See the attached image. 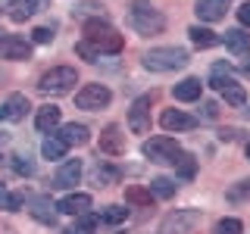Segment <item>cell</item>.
I'll return each mask as SVG.
<instances>
[{
  "label": "cell",
  "mask_w": 250,
  "mask_h": 234,
  "mask_svg": "<svg viewBox=\"0 0 250 234\" xmlns=\"http://www.w3.org/2000/svg\"><path fill=\"white\" fill-rule=\"evenodd\" d=\"M128 25L138 31V35H163L166 28V16H163L150 0H131L128 6Z\"/></svg>",
  "instance_id": "cell-1"
},
{
  "label": "cell",
  "mask_w": 250,
  "mask_h": 234,
  "mask_svg": "<svg viewBox=\"0 0 250 234\" xmlns=\"http://www.w3.org/2000/svg\"><path fill=\"white\" fill-rule=\"evenodd\" d=\"M84 41L97 53H119L125 47V38L109 25L106 19H88L84 22Z\"/></svg>",
  "instance_id": "cell-2"
},
{
  "label": "cell",
  "mask_w": 250,
  "mask_h": 234,
  "mask_svg": "<svg viewBox=\"0 0 250 234\" xmlns=\"http://www.w3.org/2000/svg\"><path fill=\"white\" fill-rule=\"evenodd\" d=\"M209 88H216L219 94H222V100L229 106H247V91L231 78V66H229V62H216V66H213Z\"/></svg>",
  "instance_id": "cell-3"
},
{
  "label": "cell",
  "mask_w": 250,
  "mask_h": 234,
  "mask_svg": "<svg viewBox=\"0 0 250 234\" xmlns=\"http://www.w3.org/2000/svg\"><path fill=\"white\" fill-rule=\"evenodd\" d=\"M188 66V50L182 47H153L144 53V69L150 72H175Z\"/></svg>",
  "instance_id": "cell-4"
},
{
  "label": "cell",
  "mask_w": 250,
  "mask_h": 234,
  "mask_svg": "<svg viewBox=\"0 0 250 234\" xmlns=\"http://www.w3.org/2000/svg\"><path fill=\"white\" fill-rule=\"evenodd\" d=\"M78 84V72L72 66H57L50 69V72H44L38 78V91L41 94H53V97H60V94H69Z\"/></svg>",
  "instance_id": "cell-5"
},
{
  "label": "cell",
  "mask_w": 250,
  "mask_h": 234,
  "mask_svg": "<svg viewBox=\"0 0 250 234\" xmlns=\"http://www.w3.org/2000/svg\"><path fill=\"white\" fill-rule=\"evenodd\" d=\"M144 156L150 162H175V156L182 153V147H178V140L175 137H169V135H160V137H150V140H144Z\"/></svg>",
  "instance_id": "cell-6"
},
{
  "label": "cell",
  "mask_w": 250,
  "mask_h": 234,
  "mask_svg": "<svg viewBox=\"0 0 250 234\" xmlns=\"http://www.w3.org/2000/svg\"><path fill=\"white\" fill-rule=\"evenodd\" d=\"M109 100H113V94H109L106 84H84V88L75 94V106L88 109V113H94V109H106Z\"/></svg>",
  "instance_id": "cell-7"
},
{
  "label": "cell",
  "mask_w": 250,
  "mask_h": 234,
  "mask_svg": "<svg viewBox=\"0 0 250 234\" xmlns=\"http://www.w3.org/2000/svg\"><path fill=\"white\" fill-rule=\"evenodd\" d=\"M197 222H200V213H197V209H175L172 215H166L160 234H188Z\"/></svg>",
  "instance_id": "cell-8"
},
{
  "label": "cell",
  "mask_w": 250,
  "mask_h": 234,
  "mask_svg": "<svg viewBox=\"0 0 250 234\" xmlns=\"http://www.w3.org/2000/svg\"><path fill=\"white\" fill-rule=\"evenodd\" d=\"M128 128L135 131V135H147V131H150V94H144V97H138L135 103H131Z\"/></svg>",
  "instance_id": "cell-9"
},
{
  "label": "cell",
  "mask_w": 250,
  "mask_h": 234,
  "mask_svg": "<svg viewBox=\"0 0 250 234\" xmlns=\"http://www.w3.org/2000/svg\"><path fill=\"white\" fill-rule=\"evenodd\" d=\"M160 125L166 131H191V128H197V119L194 116H188L182 113V109H163V116H160Z\"/></svg>",
  "instance_id": "cell-10"
},
{
  "label": "cell",
  "mask_w": 250,
  "mask_h": 234,
  "mask_svg": "<svg viewBox=\"0 0 250 234\" xmlns=\"http://www.w3.org/2000/svg\"><path fill=\"white\" fill-rule=\"evenodd\" d=\"M0 57L3 59H28L31 57V44L22 35H6L0 41Z\"/></svg>",
  "instance_id": "cell-11"
},
{
  "label": "cell",
  "mask_w": 250,
  "mask_h": 234,
  "mask_svg": "<svg viewBox=\"0 0 250 234\" xmlns=\"http://www.w3.org/2000/svg\"><path fill=\"white\" fill-rule=\"evenodd\" d=\"M100 153H109V156H122L125 153V135L119 125H106L100 131Z\"/></svg>",
  "instance_id": "cell-12"
},
{
  "label": "cell",
  "mask_w": 250,
  "mask_h": 234,
  "mask_svg": "<svg viewBox=\"0 0 250 234\" xmlns=\"http://www.w3.org/2000/svg\"><path fill=\"white\" fill-rule=\"evenodd\" d=\"M0 6L13 22H25L38 13V0H0Z\"/></svg>",
  "instance_id": "cell-13"
},
{
  "label": "cell",
  "mask_w": 250,
  "mask_h": 234,
  "mask_svg": "<svg viewBox=\"0 0 250 234\" xmlns=\"http://www.w3.org/2000/svg\"><path fill=\"white\" fill-rule=\"evenodd\" d=\"M88 209H91V194H82V191L66 194V197L57 203V213H66V215H82V213H88Z\"/></svg>",
  "instance_id": "cell-14"
},
{
  "label": "cell",
  "mask_w": 250,
  "mask_h": 234,
  "mask_svg": "<svg viewBox=\"0 0 250 234\" xmlns=\"http://www.w3.org/2000/svg\"><path fill=\"white\" fill-rule=\"evenodd\" d=\"M225 10H229V0H200V3L194 6V13H197L200 22H219V19H225Z\"/></svg>",
  "instance_id": "cell-15"
},
{
  "label": "cell",
  "mask_w": 250,
  "mask_h": 234,
  "mask_svg": "<svg viewBox=\"0 0 250 234\" xmlns=\"http://www.w3.org/2000/svg\"><path fill=\"white\" fill-rule=\"evenodd\" d=\"M78 178H82V162L78 159H66L53 175V187H75Z\"/></svg>",
  "instance_id": "cell-16"
},
{
  "label": "cell",
  "mask_w": 250,
  "mask_h": 234,
  "mask_svg": "<svg viewBox=\"0 0 250 234\" xmlns=\"http://www.w3.org/2000/svg\"><path fill=\"white\" fill-rule=\"evenodd\" d=\"M28 109L31 106H28V97H25V94H10V97H6V103H3V119L22 122Z\"/></svg>",
  "instance_id": "cell-17"
},
{
  "label": "cell",
  "mask_w": 250,
  "mask_h": 234,
  "mask_svg": "<svg viewBox=\"0 0 250 234\" xmlns=\"http://www.w3.org/2000/svg\"><path fill=\"white\" fill-rule=\"evenodd\" d=\"M200 94H203V84H200V78H182V81L172 88V97L175 100H182V103H191V100H200Z\"/></svg>",
  "instance_id": "cell-18"
},
{
  "label": "cell",
  "mask_w": 250,
  "mask_h": 234,
  "mask_svg": "<svg viewBox=\"0 0 250 234\" xmlns=\"http://www.w3.org/2000/svg\"><path fill=\"white\" fill-rule=\"evenodd\" d=\"M57 137H60L66 147H84V144L91 140V131L84 128V125H75V122H72V125H62Z\"/></svg>",
  "instance_id": "cell-19"
},
{
  "label": "cell",
  "mask_w": 250,
  "mask_h": 234,
  "mask_svg": "<svg viewBox=\"0 0 250 234\" xmlns=\"http://www.w3.org/2000/svg\"><path fill=\"white\" fill-rule=\"evenodd\" d=\"M28 213L38 218V222H44V225H53L57 222V206L50 203V197H31V203H28Z\"/></svg>",
  "instance_id": "cell-20"
},
{
  "label": "cell",
  "mask_w": 250,
  "mask_h": 234,
  "mask_svg": "<svg viewBox=\"0 0 250 234\" xmlns=\"http://www.w3.org/2000/svg\"><path fill=\"white\" fill-rule=\"evenodd\" d=\"M60 119H62V109L50 103V106H41V109H38V116H35V125H38V131H44V135H47V131L53 135V128L60 125Z\"/></svg>",
  "instance_id": "cell-21"
},
{
  "label": "cell",
  "mask_w": 250,
  "mask_h": 234,
  "mask_svg": "<svg viewBox=\"0 0 250 234\" xmlns=\"http://www.w3.org/2000/svg\"><path fill=\"white\" fill-rule=\"evenodd\" d=\"M219 41H225V47H229L231 53H250V35L244 28H229L225 31V38H219Z\"/></svg>",
  "instance_id": "cell-22"
},
{
  "label": "cell",
  "mask_w": 250,
  "mask_h": 234,
  "mask_svg": "<svg viewBox=\"0 0 250 234\" xmlns=\"http://www.w3.org/2000/svg\"><path fill=\"white\" fill-rule=\"evenodd\" d=\"M188 35H191V44L197 47V50H209V47L219 44V35H216V31H209V28H203V25H191V28H188Z\"/></svg>",
  "instance_id": "cell-23"
},
{
  "label": "cell",
  "mask_w": 250,
  "mask_h": 234,
  "mask_svg": "<svg viewBox=\"0 0 250 234\" xmlns=\"http://www.w3.org/2000/svg\"><path fill=\"white\" fill-rule=\"evenodd\" d=\"M153 194H150V187H128V191H125V203H128V206H141V209H153Z\"/></svg>",
  "instance_id": "cell-24"
},
{
  "label": "cell",
  "mask_w": 250,
  "mask_h": 234,
  "mask_svg": "<svg viewBox=\"0 0 250 234\" xmlns=\"http://www.w3.org/2000/svg\"><path fill=\"white\" fill-rule=\"evenodd\" d=\"M91 178H94V184H97V187H109V184H119L122 172L116 169V166H97Z\"/></svg>",
  "instance_id": "cell-25"
},
{
  "label": "cell",
  "mask_w": 250,
  "mask_h": 234,
  "mask_svg": "<svg viewBox=\"0 0 250 234\" xmlns=\"http://www.w3.org/2000/svg\"><path fill=\"white\" fill-rule=\"evenodd\" d=\"M78 19H106V6L104 3H94V0H84V3H78V10H75Z\"/></svg>",
  "instance_id": "cell-26"
},
{
  "label": "cell",
  "mask_w": 250,
  "mask_h": 234,
  "mask_svg": "<svg viewBox=\"0 0 250 234\" xmlns=\"http://www.w3.org/2000/svg\"><path fill=\"white\" fill-rule=\"evenodd\" d=\"M66 150H69V147L62 144V140H60L57 135H50V137H47L44 144H41V153H44V159H62V156H66Z\"/></svg>",
  "instance_id": "cell-27"
},
{
  "label": "cell",
  "mask_w": 250,
  "mask_h": 234,
  "mask_svg": "<svg viewBox=\"0 0 250 234\" xmlns=\"http://www.w3.org/2000/svg\"><path fill=\"white\" fill-rule=\"evenodd\" d=\"M175 181L172 178H153L150 181V194L153 197H160V200H169V197H175Z\"/></svg>",
  "instance_id": "cell-28"
},
{
  "label": "cell",
  "mask_w": 250,
  "mask_h": 234,
  "mask_svg": "<svg viewBox=\"0 0 250 234\" xmlns=\"http://www.w3.org/2000/svg\"><path fill=\"white\" fill-rule=\"evenodd\" d=\"M172 166L178 169V175H182V178H194V172H197V159H194L191 153H178Z\"/></svg>",
  "instance_id": "cell-29"
},
{
  "label": "cell",
  "mask_w": 250,
  "mask_h": 234,
  "mask_svg": "<svg viewBox=\"0 0 250 234\" xmlns=\"http://www.w3.org/2000/svg\"><path fill=\"white\" fill-rule=\"evenodd\" d=\"M97 218H100V222H106V225H119V222L128 218V209H125V206H106Z\"/></svg>",
  "instance_id": "cell-30"
},
{
  "label": "cell",
  "mask_w": 250,
  "mask_h": 234,
  "mask_svg": "<svg viewBox=\"0 0 250 234\" xmlns=\"http://www.w3.org/2000/svg\"><path fill=\"white\" fill-rule=\"evenodd\" d=\"M216 234H244V225H241V218H219Z\"/></svg>",
  "instance_id": "cell-31"
},
{
  "label": "cell",
  "mask_w": 250,
  "mask_h": 234,
  "mask_svg": "<svg viewBox=\"0 0 250 234\" xmlns=\"http://www.w3.org/2000/svg\"><path fill=\"white\" fill-rule=\"evenodd\" d=\"M97 222H100V218H97V215H91V213H82V215H75V228H82L84 234H91L94 228H97Z\"/></svg>",
  "instance_id": "cell-32"
},
{
  "label": "cell",
  "mask_w": 250,
  "mask_h": 234,
  "mask_svg": "<svg viewBox=\"0 0 250 234\" xmlns=\"http://www.w3.org/2000/svg\"><path fill=\"white\" fill-rule=\"evenodd\" d=\"M75 53H78L82 59H88V62H97V59H100V53L94 50L88 41H78V44H75Z\"/></svg>",
  "instance_id": "cell-33"
},
{
  "label": "cell",
  "mask_w": 250,
  "mask_h": 234,
  "mask_svg": "<svg viewBox=\"0 0 250 234\" xmlns=\"http://www.w3.org/2000/svg\"><path fill=\"white\" fill-rule=\"evenodd\" d=\"M229 200H250V178H247V181H238V184L231 187Z\"/></svg>",
  "instance_id": "cell-34"
},
{
  "label": "cell",
  "mask_w": 250,
  "mask_h": 234,
  "mask_svg": "<svg viewBox=\"0 0 250 234\" xmlns=\"http://www.w3.org/2000/svg\"><path fill=\"white\" fill-rule=\"evenodd\" d=\"M13 169L19 172V175H35V162H31L28 156L25 159H22V156H13Z\"/></svg>",
  "instance_id": "cell-35"
},
{
  "label": "cell",
  "mask_w": 250,
  "mask_h": 234,
  "mask_svg": "<svg viewBox=\"0 0 250 234\" xmlns=\"http://www.w3.org/2000/svg\"><path fill=\"white\" fill-rule=\"evenodd\" d=\"M31 41H35V44H50L53 41V28H47V25L35 28V31H31Z\"/></svg>",
  "instance_id": "cell-36"
},
{
  "label": "cell",
  "mask_w": 250,
  "mask_h": 234,
  "mask_svg": "<svg viewBox=\"0 0 250 234\" xmlns=\"http://www.w3.org/2000/svg\"><path fill=\"white\" fill-rule=\"evenodd\" d=\"M22 203H25V194H10V200H6V209H10V213H16V209L22 206Z\"/></svg>",
  "instance_id": "cell-37"
},
{
  "label": "cell",
  "mask_w": 250,
  "mask_h": 234,
  "mask_svg": "<svg viewBox=\"0 0 250 234\" xmlns=\"http://www.w3.org/2000/svg\"><path fill=\"white\" fill-rule=\"evenodd\" d=\"M238 19H241V25H247V28H250V0L238 6Z\"/></svg>",
  "instance_id": "cell-38"
},
{
  "label": "cell",
  "mask_w": 250,
  "mask_h": 234,
  "mask_svg": "<svg viewBox=\"0 0 250 234\" xmlns=\"http://www.w3.org/2000/svg\"><path fill=\"white\" fill-rule=\"evenodd\" d=\"M238 137V128H222L219 131V140H234Z\"/></svg>",
  "instance_id": "cell-39"
},
{
  "label": "cell",
  "mask_w": 250,
  "mask_h": 234,
  "mask_svg": "<svg viewBox=\"0 0 250 234\" xmlns=\"http://www.w3.org/2000/svg\"><path fill=\"white\" fill-rule=\"evenodd\" d=\"M6 200H10V191H6V184L0 181V209H6Z\"/></svg>",
  "instance_id": "cell-40"
},
{
  "label": "cell",
  "mask_w": 250,
  "mask_h": 234,
  "mask_svg": "<svg viewBox=\"0 0 250 234\" xmlns=\"http://www.w3.org/2000/svg\"><path fill=\"white\" fill-rule=\"evenodd\" d=\"M203 116H207V119H216V103H203Z\"/></svg>",
  "instance_id": "cell-41"
},
{
  "label": "cell",
  "mask_w": 250,
  "mask_h": 234,
  "mask_svg": "<svg viewBox=\"0 0 250 234\" xmlns=\"http://www.w3.org/2000/svg\"><path fill=\"white\" fill-rule=\"evenodd\" d=\"M62 234H84V231H82V228H75V225H72V228H66Z\"/></svg>",
  "instance_id": "cell-42"
},
{
  "label": "cell",
  "mask_w": 250,
  "mask_h": 234,
  "mask_svg": "<svg viewBox=\"0 0 250 234\" xmlns=\"http://www.w3.org/2000/svg\"><path fill=\"white\" fill-rule=\"evenodd\" d=\"M241 69H244V75H250V57L244 59V66H241Z\"/></svg>",
  "instance_id": "cell-43"
},
{
  "label": "cell",
  "mask_w": 250,
  "mask_h": 234,
  "mask_svg": "<svg viewBox=\"0 0 250 234\" xmlns=\"http://www.w3.org/2000/svg\"><path fill=\"white\" fill-rule=\"evenodd\" d=\"M3 38H6V31H3V28H0V41H3Z\"/></svg>",
  "instance_id": "cell-44"
},
{
  "label": "cell",
  "mask_w": 250,
  "mask_h": 234,
  "mask_svg": "<svg viewBox=\"0 0 250 234\" xmlns=\"http://www.w3.org/2000/svg\"><path fill=\"white\" fill-rule=\"evenodd\" d=\"M247 159H250V144H247Z\"/></svg>",
  "instance_id": "cell-45"
},
{
  "label": "cell",
  "mask_w": 250,
  "mask_h": 234,
  "mask_svg": "<svg viewBox=\"0 0 250 234\" xmlns=\"http://www.w3.org/2000/svg\"><path fill=\"white\" fill-rule=\"evenodd\" d=\"M0 119H3V106H0Z\"/></svg>",
  "instance_id": "cell-46"
}]
</instances>
